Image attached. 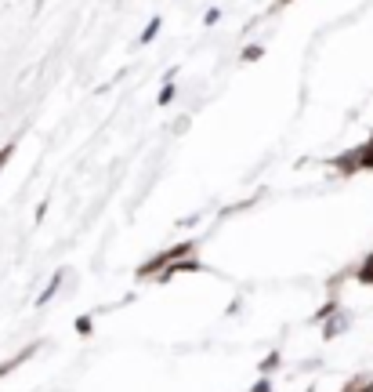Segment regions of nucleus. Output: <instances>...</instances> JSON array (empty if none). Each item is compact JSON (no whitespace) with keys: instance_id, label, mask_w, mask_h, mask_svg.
<instances>
[{"instance_id":"1","label":"nucleus","mask_w":373,"mask_h":392,"mask_svg":"<svg viewBox=\"0 0 373 392\" xmlns=\"http://www.w3.org/2000/svg\"><path fill=\"white\" fill-rule=\"evenodd\" d=\"M185 255H192V244H174L171 251H163V255H156L152 262L141 265L138 276H141V280H149V276H163V269L171 273L174 265H178V258H185Z\"/></svg>"},{"instance_id":"2","label":"nucleus","mask_w":373,"mask_h":392,"mask_svg":"<svg viewBox=\"0 0 373 392\" xmlns=\"http://www.w3.org/2000/svg\"><path fill=\"white\" fill-rule=\"evenodd\" d=\"M160 26H163V19H152V22H149V26H145V30H141V44H149V41H152V36H156V33H160Z\"/></svg>"},{"instance_id":"3","label":"nucleus","mask_w":373,"mask_h":392,"mask_svg":"<svg viewBox=\"0 0 373 392\" xmlns=\"http://www.w3.org/2000/svg\"><path fill=\"white\" fill-rule=\"evenodd\" d=\"M58 287H62V273H58V276H55V280H51V284L44 287V295H40V298H36V305H44V301H47L51 295H55V290H58Z\"/></svg>"},{"instance_id":"4","label":"nucleus","mask_w":373,"mask_h":392,"mask_svg":"<svg viewBox=\"0 0 373 392\" xmlns=\"http://www.w3.org/2000/svg\"><path fill=\"white\" fill-rule=\"evenodd\" d=\"M344 323H348V320H344V316H337L333 323H326V331H323V334H326V338H337V334L344 331Z\"/></svg>"},{"instance_id":"5","label":"nucleus","mask_w":373,"mask_h":392,"mask_svg":"<svg viewBox=\"0 0 373 392\" xmlns=\"http://www.w3.org/2000/svg\"><path fill=\"white\" fill-rule=\"evenodd\" d=\"M91 327H95V323H91V316H76V334H84V338H87V334H91Z\"/></svg>"},{"instance_id":"6","label":"nucleus","mask_w":373,"mask_h":392,"mask_svg":"<svg viewBox=\"0 0 373 392\" xmlns=\"http://www.w3.org/2000/svg\"><path fill=\"white\" fill-rule=\"evenodd\" d=\"M156 102H160V106H171V102H174V84H167V87H163Z\"/></svg>"},{"instance_id":"7","label":"nucleus","mask_w":373,"mask_h":392,"mask_svg":"<svg viewBox=\"0 0 373 392\" xmlns=\"http://www.w3.org/2000/svg\"><path fill=\"white\" fill-rule=\"evenodd\" d=\"M261 55H265V47H261V44H254V47H247V51H243V58H247V62H257Z\"/></svg>"},{"instance_id":"8","label":"nucleus","mask_w":373,"mask_h":392,"mask_svg":"<svg viewBox=\"0 0 373 392\" xmlns=\"http://www.w3.org/2000/svg\"><path fill=\"white\" fill-rule=\"evenodd\" d=\"M276 367H279V356H276V352H272L268 360H261V371H265V374H268V371H276Z\"/></svg>"},{"instance_id":"9","label":"nucleus","mask_w":373,"mask_h":392,"mask_svg":"<svg viewBox=\"0 0 373 392\" xmlns=\"http://www.w3.org/2000/svg\"><path fill=\"white\" fill-rule=\"evenodd\" d=\"M250 392H272V382H268V378H261V382H257Z\"/></svg>"},{"instance_id":"10","label":"nucleus","mask_w":373,"mask_h":392,"mask_svg":"<svg viewBox=\"0 0 373 392\" xmlns=\"http://www.w3.org/2000/svg\"><path fill=\"white\" fill-rule=\"evenodd\" d=\"M11 153H15V146H4V149H0V168H4V163L11 160Z\"/></svg>"},{"instance_id":"11","label":"nucleus","mask_w":373,"mask_h":392,"mask_svg":"<svg viewBox=\"0 0 373 392\" xmlns=\"http://www.w3.org/2000/svg\"><path fill=\"white\" fill-rule=\"evenodd\" d=\"M217 19H221V11H214V8L207 11V15H203V22H207V26H214V22H217Z\"/></svg>"},{"instance_id":"12","label":"nucleus","mask_w":373,"mask_h":392,"mask_svg":"<svg viewBox=\"0 0 373 392\" xmlns=\"http://www.w3.org/2000/svg\"><path fill=\"white\" fill-rule=\"evenodd\" d=\"M344 392H373V389H370V385H363V382H352V385L344 389Z\"/></svg>"},{"instance_id":"13","label":"nucleus","mask_w":373,"mask_h":392,"mask_svg":"<svg viewBox=\"0 0 373 392\" xmlns=\"http://www.w3.org/2000/svg\"><path fill=\"white\" fill-rule=\"evenodd\" d=\"M279 4H287V0H279Z\"/></svg>"},{"instance_id":"14","label":"nucleus","mask_w":373,"mask_h":392,"mask_svg":"<svg viewBox=\"0 0 373 392\" xmlns=\"http://www.w3.org/2000/svg\"><path fill=\"white\" fill-rule=\"evenodd\" d=\"M370 389H373V382H370Z\"/></svg>"}]
</instances>
